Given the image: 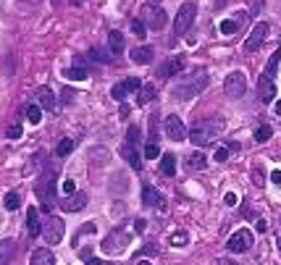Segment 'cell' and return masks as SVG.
Wrapping results in <instances>:
<instances>
[{"mask_svg":"<svg viewBox=\"0 0 281 265\" xmlns=\"http://www.w3.org/2000/svg\"><path fill=\"white\" fill-rule=\"evenodd\" d=\"M224 131V118H205V121H195V126L190 129V139L195 147H205L213 139Z\"/></svg>","mask_w":281,"mask_h":265,"instance_id":"obj_1","label":"cell"},{"mask_svg":"<svg viewBox=\"0 0 281 265\" xmlns=\"http://www.w3.org/2000/svg\"><path fill=\"white\" fill-rule=\"evenodd\" d=\"M205 84H208V74H205V71H197L195 76H190L184 84H179V87L174 89V95H176L179 100H192L197 92L205 89Z\"/></svg>","mask_w":281,"mask_h":265,"instance_id":"obj_2","label":"cell"},{"mask_svg":"<svg viewBox=\"0 0 281 265\" xmlns=\"http://www.w3.org/2000/svg\"><path fill=\"white\" fill-rule=\"evenodd\" d=\"M35 192L42 200V205L50 210L53 202H55V171H45V174L40 176V181L35 184Z\"/></svg>","mask_w":281,"mask_h":265,"instance_id":"obj_3","label":"cell"},{"mask_svg":"<svg viewBox=\"0 0 281 265\" xmlns=\"http://www.w3.org/2000/svg\"><path fill=\"white\" fill-rule=\"evenodd\" d=\"M139 21L145 24V29H150V32H161V29L168 24V16L163 8H155L152 3L142 8V13H139Z\"/></svg>","mask_w":281,"mask_h":265,"instance_id":"obj_4","label":"cell"},{"mask_svg":"<svg viewBox=\"0 0 281 265\" xmlns=\"http://www.w3.org/2000/svg\"><path fill=\"white\" fill-rule=\"evenodd\" d=\"M195 19H197V6L195 3H184L179 8V13H176V21H174V37H181V35L190 32Z\"/></svg>","mask_w":281,"mask_h":265,"instance_id":"obj_5","label":"cell"},{"mask_svg":"<svg viewBox=\"0 0 281 265\" xmlns=\"http://www.w3.org/2000/svg\"><path fill=\"white\" fill-rule=\"evenodd\" d=\"M64 231H66V223H64V218H58V215H50L48 221L42 223V237L48 244H58L64 239Z\"/></svg>","mask_w":281,"mask_h":265,"instance_id":"obj_6","label":"cell"},{"mask_svg":"<svg viewBox=\"0 0 281 265\" xmlns=\"http://www.w3.org/2000/svg\"><path fill=\"white\" fill-rule=\"evenodd\" d=\"M224 92H226L229 97L239 100L244 92H247V76H244L242 71H231V74L226 76V82H224Z\"/></svg>","mask_w":281,"mask_h":265,"instance_id":"obj_7","label":"cell"},{"mask_svg":"<svg viewBox=\"0 0 281 265\" xmlns=\"http://www.w3.org/2000/svg\"><path fill=\"white\" fill-rule=\"evenodd\" d=\"M163 129H166V137L168 139H174V142H181V139L186 137V126H184V121L179 118V116H166V121H163Z\"/></svg>","mask_w":281,"mask_h":265,"instance_id":"obj_8","label":"cell"},{"mask_svg":"<svg viewBox=\"0 0 281 265\" xmlns=\"http://www.w3.org/2000/svg\"><path fill=\"white\" fill-rule=\"evenodd\" d=\"M229 252H247L249 247H253V231H247V228H239L234 237L229 239Z\"/></svg>","mask_w":281,"mask_h":265,"instance_id":"obj_9","label":"cell"},{"mask_svg":"<svg viewBox=\"0 0 281 265\" xmlns=\"http://www.w3.org/2000/svg\"><path fill=\"white\" fill-rule=\"evenodd\" d=\"M265 37H268V24H265V21H260V24L253 29V35L247 37V42H244V50H247V53H255V50H260V48H263V42H265Z\"/></svg>","mask_w":281,"mask_h":265,"instance_id":"obj_10","label":"cell"},{"mask_svg":"<svg viewBox=\"0 0 281 265\" xmlns=\"http://www.w3.org/2000/svg\"><path fill=\"white\" fill-rule=\"evenodd\" d=\"M129 58H132V63H142V66H147V63H152L155 50L147 48V45H142V48H134V50L129 53Z\"/></svg>","mask_w":281,"mask_h":265,"instance_id":"obj_11","label":"cell"},{"mask_svg":"<svg viewBox=\"0 0 281 265\" xmlns=\"http://www.w3.org/2000/svg\"><path fill=\"white\" fill-rule=\"evenodd\" d=\"M142 200H145V205H150V208H166V200H163V194L158 192V189H152V186H145L142 189Z\"/></svg>","mask_w":281,"mask_h":265,"instance_id":"obj_12","label":"cell"},{"mask_svg":"<svg viewBox=\"0 0 281 265\" xmlns=\"http://www.w3.org/2000/svg\"><path fill=\"white\" fill-rule=\"evenodd\" d=\"M26 231H29V237H32V239L42 234V223H40L37 208H29V213H26Z\"/></svg>","mask_w":281,"mask_h":265,"instance_id":"obj_13","label":"cell"},{"mask_svg":"<svg viewBox=\"0 0 281 265\" xmlns=\"http://www.w3.org/2000/svg\"><path fill=\"white\" fill-rule=\"evenodd\" d=\"M29 265H55V255L50 252L48 247H40V249H35V252H32Z\"/></svg>","mask_w":281,"mask_h":265,"instance_id":"obj_14","label":"cell"},{"mask_svg":"<svg viewBox=\"0 0 281 265\" xmlns=\"http://www.w3.org/2000/svg\"><path fill=\"white\" fill-rule=\"evenodd\" d=\"M37 105L45 108V111H53L55 108V95H53L50 87H40L37 89Z\"/></svg>","mask_w":281,"mask_h":265,"instance_id":"obj_15","label":"cell"},{"mask_svg":"<svg viewBox=\"0 0 281 265\" xmlns=\"http://www.w3.org/2000/svg\"><path fill=\"white\" fill-rule=\"evenodd\" d=\"M181 58H171V60H166V63H161L158 66V76H163V79H168V76H174V74H179L181 71Z\"/></svg>","mask_w":281,"mask_h":265,"instance_id":"obj_16","label":"cell"},{"mask_svg":"<svg viewBox=\"0 0 281 265\" xmlns=\"http://www.w3.org/2000/svg\"><path fill=\"white\" fill-rule=\"evenodd\" d=\"M242 24H244V13L221 21V24H218V29H221V35H234V32H239V29H242Z\"/></svg>","mask_w":281,"mask_h":265,"instance_id":"obj_17","label":"cell"},{"mask_svg":"<svg viewBox=\"0 0 281 265\" xmlns=\"http://www.w3.org/2000/svg\"><path fill=\"white\" fill-rule=\"evenodd\" d=\"M16 252V242L13 239H0V265H8Z\"/></svg>","mask_w":281,"mask_h":265,"instance_id":"obj_18","label":"cell"},{"mask_svg":"<svg viewBox=\"0 0 281 265\" xmlns=\"http://www.w3.org/2000/svg\"><path fill=\"white\" fill-rule=\"evenodd\" d=\"M84 205H87V197H84L79 189H76V192H74V194H71V197L64 202V210H71V213H76V210H82Z\"/></svg>","mask_w":281,"mask_h":265,"instance_id":"obj_19","label":"cell"},{"mask_svg":"<svg viewBox=\"0 0 281 265\" xmlns=\"http://www.w3.org/2000/svg\"><path fill=\"white\" fill-rule=\"evenodd\" d=\"M108 50H111V55H121L123 53V35L121 32L108 35Z\"/></svg>","mask_w":281,"mask_h":265,"instance_id":"obj_20","label":"cell"},{"mask_svg":"<svg viewBox=\"0 0 281 265\" xmlns=\"http://www.w3.org/2000/svg\"><path fill=\"white\" fill-rule=\"evenodd\" d=\"M137 103L139 105H147L150 100H155V95H158V89H155V84H142V87H139V92H137Z\"/></svg>","mask_w":281,"mask_h":265,"instance_id":"obj_21","label":"cell"},{"mask_svg":"<svg viewBox=\"0 0 281 265\" xmlns=\"http://www.w3.org/2000/svg\"><path fill=\"white\" fill-rule=\"evenodd\" d=\"M121 155H123V160H127L134 171H139V168H142V160H139V155L132 150V145H123L121 147Z\"/></svg>","mask_w":281,"mask_h":265,"instance_id":"obj_22","label":"cell"},{"mask_svg":"<svg viewBox=\"0 0 281 265\" xmlns=\"http://www.w3.org/2000/svg\"><path fill=\"white\" fill-rule=\"evenodd\" d=\"M161 171H163V176H176V158L171 152H166L161 158Z\"/></svg>","mask_w":281,"mask_h":265,"instance_id":"obj_23","label":"cell"},{"mask_svg":"<svg viewBox=\"0 0 281 265\" xmlns=\"http://www.w3.org/2000/svg\"><path fill=\"white\" fill-rule=\"evenodd\" d=\"M184 163H186V168H190V171H202V168L208 165V160H205V155H202V152H192Z\"/></svg>","mask_w":281,"mask_h":265,"instance_id":"obj_24","label":"cell"},{"mask_svg":"<svg viewBox=\"0 0 281 265\" xmlns=\"http://www.w3.org/2000/svg\"><path fill=\"white\" fill-rule=\"evenodd\" d=\"M64 76L69 82H84L87 79V69H82V66H69V69H64Z\"/></svg>","mask_w":281,"mask_h":265,"instance_id":"obj_25","label":"cell"},{"mask_svg":"<svg viewBox=\"0 0 281 265\" xmlns=\"http://www.w3.org/2000/svg\"><path fill=\"white\" fill-rule=\"evenodd\" d=\"M271 137H273V129L268 126V123H260V126L255 129V142H268Z\"/></svg>","mask_w":281,"mask_h":265,"instance_id":"obj_26","label":"cell"},{"mask_svg":"<svg viewBox=\"0 0 281 265\" xmlns=\"http://www.w3.org/2000/svg\"><path fill=\"white\" fill-rule=\"evenodd\" d=\"M74 152V139H60L58 142V147H55V155H60V158H66V155H71Z\"/></svg>","mask_w":281,"mask_h":265,"instance_id":"obj_27","label":"cell"},{"mask_svg":"<svg viewBox=\"0 0 281 265\" xmlns=\"http://www.w3.org/2000/svg\"><path fill=\"white\" fill-rule=\"evenodd\" d=\"M3 205H6V210H19L21 197H19L16 192H8V194H6V200H3Z\"/></svg>","mask_w":281,"mask_h":265,"instance_id":"obj_28","label":"cell"},{"mask_svg":"<svg viewBox=\"0 0 281 265\" xmlns=\"http://www.w3.org/2000/svg\"><path fill=\"white\" fill-rule=\"evenodd\" d=\"M26 118H29V123H40L42 121V108L40 105H26Z\"/></svg>","mask_w":281,"mask_h":265,"instance_id":"obj_29","label":"cell"},{"mask_svg":"<svg viewBox=\"0 0 281 265\" xmlns=\"http://www.w3.org/2000/svg\"><path fill=\"white\" fill-rule=\"evenodd\" d=\"M145 158H147V160L161 158V145H158V142H152V139H150V142L145 145Z\"/></svg>","mask_w":281,"mask_h":265,"instance_id":"obj_30","label":"cell"},{"mask_svg":"<svg viewBox=\"0 0 281 265\" xmlns=\"http://www.w3.org/2000/svg\"><path fill=\"white\" fill-rule=\"evenodd\" d=\"M89 58L98 60V63H111V53H105V50H100V48H92V50H89Z\"/></svg>","mask_w":281,"mask_h":265,"instance_id":"obj_31","label":"cell"},{"mask_svg":"<svg viewBox=\"0 0 281 265\" xmlns=\"http://www.w3.org/2000/svg\"><path fill=\"white\" fill-rule=\"evenodd\" d=\"M139 139H142V131H139L137 126H129V131H127V145H137Z\"/></svg>","mask_w":281,"mask_h":265,"instance_id":"obj_32","label":"cell"},{"mask_svg":"<svg viewBox=\"0 0 281 265\" xmlns=\"http://www.w3.org/2000/svg\"><path fill=\"white\" fill-rule=\"evenodd\" d=\"M111 95H113L116 100H123V97H127V95H129V89H127V84H123V82H121V84H116V87L111 89Z\"/></svg>","mask_w":281,"mask_h":265,"instance_id":"obj_33","label":"cell"},{"mask_svg":"<svg viewBox=\"0 0 281 265\" xmlns=\"http://www.w3.org/2000/svg\"><path fill=\"white\" fill-rule=\"evenodd\" d=\"M186 242H190V237H186L184 231H176L174 237H171V244H174V247H184Z\"/></svg>","mask_w":281,"mask_h":265,"instance_id":"obj_34","label":"cell"},{"mask_svg":"<svg viewBox=\"0 0 281 265\" xmlns=\"http://www.w3.org/2000/svg\"><path fill=\"white\" fill-rule=\"evenodd\" d=\"M132 32H134V35H137L139 40H142V37L147 35V29H145V24L139 21V19H134V21H132Z\"/></svg>","mask_w":281,"mask_h":265,"instance_id":"obj_35","label":"cell"},{"mask_svg":"<svg viewBox=\"0 0 281 265\" xmlns=\"http://www.w3.org/2000/svg\"><path fill=\"white\" fill-rule=\"evenodd\" d=\"M229 152H231L229 147H218V150H215V155H213V160H215V163H224V160L229 158Z\"/></svg>","mask_w":281,"mask_h":265,"instance_id":"obj_36","label":"cell"},{"mask_svg":"<svg viewBox=\"0 0 281 265\" xmlns=\"http://www.w3.org/2000/svg\"><path fill=\"white\" fill-rule=\"evenodd\" d=\"M60 192H64L66 197H71V194L76 192V184H74L71 179H66V181H64V189H60Z\"/></svg>","mask_w":281,"mask_h":265,"instance_id":"obj_37","label":"cell"},{"mask_svg":"<svg viewBox=\"0 0 281 265\" xmlns=\"http://www.w3.org/2000/svg\"><path fill=\"white\" fill-rule=\"evenodd\" d=\"M21 134H24L21 126H11V129H8V137H11V139H21Z\"/></svg>","mask_w":281,"mask_h":265,"instance_id":"obj_38","label":"cell"},{"mask_svg":"<svg viewBox=\"0 0 281 265\" xmlns=\"http://www.w3.org/2000/svg\"><path fill=\"white\" fill-rule=\"evenodd\" d=\"M224 202H226V205H237V194H234V192H229V194L224 197Z\"/></svg>","mask_w":281,"mask_h":265,"instance_id":"obj_39","label":"cell"},{"mask_svg":"<svg viewBox=\"0 0 281 265\" xmlns=\"http://www.w3.org/2000/svg\"><path fill=\"white\" fill-rule=\"evenodd\" d=\"M271 181H273L276 186H281V171H278V168H276L273 174H271Z\"/></svg>","mask_w":281,"mask_h":265,"instance_id":"obj_40","label":"cell"},{"mask_svg":"<svg viewBox=\"0 0 281 265\" xmlns=\"http://www.w3.org/2000/svg\"><path fill=\"white\" fill-rule=\"evenodd\" d=\"M265 226H268V223H265V221H263V218H260V221H258V223H255V228H258V231H260V234H263V231H265Z\"/></svg>","mask_w":281,"mask_h":265,"instance_id":"obj_41","label":"cell"},{"mask_svg":"<svg viewBox=\"0 0 281 265\" xmlns=\"http://www.w3.org/2000/svg\"><path fill=\"white\" fill-rule=\"evenodd\" d=\"M134 228H137V231H142V228H145V221H142V218H137V223H134Z\"/></svg>","mask_w":281,"mask_h":265,"instance_id":"obj_42","label":"cell"},{"mask_svg":"<svg viewBox=\"0 0 281 265\" xmlns=\"http://www.w3.org/2000/svg\"><path fill=\"white\" fill-rule=\"evenodd\" d=\"M273 111H276V116H281V100L276 103V108H273Z\"/></svg>","mask_w":281,"mask_h":265,"instance_id":"obj_43","label":"cell"},{"mask_svg":"<svg viewBox=\"0 0 281 265\" xmlns=\"http://www.w3.org/2000/svg\"><path fill=\"white\" fill-rule=\"evenodd\" d=\"M71 3H74V6H84V3H87V0H71Z\"/></svg>","mask_w":281,"mask_h":265,"instance_id":"obj_44","label":"cell"},{"mask_svg":"<svg viewBox=\"0 0 281 265\" xmlns=\"http://www.w3.org/2000/svg\"><path fill=\"white\" fill-rule=\"evenodd\" d=\"M87 265H103L100 260H87Z\"/></svg>","mask_w":281,"mask_h":265,"instance_id":"obj_45","label":"cell"},{"mask_svg":"<svg viewBox=\"0 0 281 265\" xmlns=\"http://www.w3.org/2000/svg\"><path fill=\"white\" fill-rule=\"evenodd\" d=\"M218 265H234L231 260H218Z\"/></svg>","mask_w":281,"mask_h":265,"instance_id":"obj_46","label":"cell"},{"mask_svg":"<svg viewBox=\"0 0 281 265\" xmlns=\"http://www.w3.org/2000/svg\"><path fill=\"white\" fill-rule=\"evenodd\" d=\"M137 265H150V260H139Z\"/></svg>","mask_w":281,"mask_h":265,"instance_id":"obj_47","label":"cell"},{"mask_svg":"<svg viewBox=\"0 0 281 265\" xmlns=\"http://www.w3.org/2000/svg\"><path fill=\"white\" fill-rule=\"evenodd\" d=\"M150 3H158V0H150Z\"/></svg>","mask_w":281,"mask_h":265,"instance_id":"obj_48","label":"cell"}]
</instances>
